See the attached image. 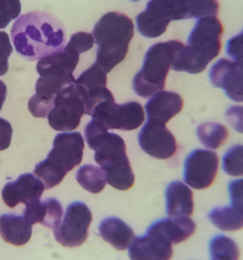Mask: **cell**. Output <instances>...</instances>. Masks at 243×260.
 <instances>
[{
    "label": "cell",
    "instance_id": "cell-1",
    "mask_svg": "<svg viewBox=\"0 0 243 260\" xmlns=\"http://www.w3.org/2000/svg\"><path fill=\"white\" fill-rule=\"evenodd\" d=\"M14 49L28 60H41L65 46L62 24L42 12L19 16L12 28Z\"/></svg>",
    "mask_w": 243,
    "mask_h": 260
},
{
    "label": "cell",
    "instance_id": "cell-2",
    "mask_svg": "<svg viewBox=\"0 0 243 260\" xmlns=\"http://www.w3.org/2000/svg\"><path fill=\"white\" fill-rule=\"evenodd\" d=\"M84 137L89 148L94 151V159L106 176L107 184L117 190L131 189L134 172L126 156V144L119 134L110 133L105 125L92 120L86 125Z\"/></svg>",
    "mask_w": 243,
    "mask_h": 260
},
{
    "label": "cell",
    "instance_id": "cell-3",
    "mask_svg": "<svg viewBox=\"0 0 243 260\" xmlns=\"http://www.w3.org/2000/svg\"><path fill=\"white\" fill-rule=\"evenodd\" d=\"M134 32V23L126 14L110 12L102 16L92 34L98 46L96 64L110 73L126 56Z\"/></svg>",
    "mask_w": 243,
    "mask_h": 260
},
{
    "label": "cell",
    "instance_id": "cell-4",
    "mask_svg": "<svg viewBox=\"0 0 243 260\" xmlns=\"http://www.w3.org/2000/svg\"><path fill=\"white\" fill-rule=\"evenodd\" d=\"M84 138L78 132H61L54 139V144L46 159L34 167V176L44 182L46 189L57 186L66 174L82 162Z\"/></svg>",
    "mask_w": 243,
    "mask_h": 260
},
{
    "label": "cell",
    "instance_id": "cell-5",
    "mask_svg": "<svg viewBox=\"0 0 243 260\" xmlns=\"http://www.w3.org/2000/svg\"><path fill=\"white\" fill-rule=\"evenodd\" d=\"M182 45V42L171 40L167 42H158L148 49L142 69L132 79V89L137 96L147 99L164 89L172 62Z\"/></svg>",
    "mask_w": 243,
    "mask_h": 260
},
{
    "label": "cell",
    "instance_id": "cell-6",
    "mask_svg": "<svg viewBox=\"0 0 243 260\" xmlns=\"http://www.w3.org/2000/svg\"><path fill=\"white\" fill-rule=\"evenodd\" d=\"M86 89L77 82L61 89L47 115L50 126L60 133L77 129L83 115H86Z\"/></svg>",
    "mask_w": 243,
    "mask_h": 260
},
{
    "label": "cell",
    "instance_id": "cell-7",
    "mask_svg": "<svg viewBox=\"0 0 243 260\" xmlns=\"http://www.w3.org/2000/svg\"><path fill=\"white\" fill-rule=\"evenodd\" d=\"M92 120L101 122L107 129L130 132L142 126L145 121V111L139 102L115 104V99L106 100L94 107Z\"/></svg>",
    "mask_w": 243,
    "mask_h": 260
},
{
    "label": "cell",
    "instance_id": "cell-8",
    "mask_svg": "<svg viewBox=\"0 0 243 260\" xmlns=\"http://www.w3.org/2000/svg\"><path fill=\"white\" fill-rule=\"evenodd\" d=\"M92 223V212L83 202L69 204L61 222L54 229V236L59 244L66 247H77L84 244Z\"/></svg>",
    "mask_w": 243,
    "mask_h": 260
},
{
    "label": "cell",
    "instance_id": "cell-9",
    "mask_svg": "<svg viewBox=\"0 0 243 260\" xmlns=\"http://www.w3.org/2000/svg\"><path fill=\"white\" fill-rule=\"evenodd\" d=\"M219 170V157L212 149H194L184 162V181L194 189L212 186Z\"/></svg>",
    "mask_w": 243,
    "mask_h": 260
},
{
    "label": "cell",
    "instance_id": "cell-10",
    "mask_svg": "<svg viewBox=\"0 0 243 260\" xmlns=\"http://www.w3.org/2000/svg\"><path fill=\"white\" fill-rule=\"evenodd\" d=\"M140 148L158 159H168L177 152V141L164 124L148 120L137 134Z\"/></svg>",
    "mask_w": 243,
    "mask_h": 260
},
{
    "label": "cell",
    "instance_id": "cell-11",
    "mask_svg": "<svg viewBox=\"0 0 243 260\" xmlns=\"http://www.w3.org/2000/svg\"><path fill=\"white\" fill-rule=\"evenodd\" d=\"M224 32L222 22L217 16L197 19L187 39V45L204 55L209 61L219 55L222 49V35Z\"/></svg>",
    "mask_w": 243,
    "mask_h": 260
},
{
    "label": "cell",
    "instance_id": "cell-12",
    "mask_svg": "<svg viewBox=\"0 0 243 260\" xmlns=\"http://www.w3.org/2000/svg\"><path fill=\"white\" fill-rule=\"evenodd\" d=\"M210 83L223 89L234 102H243V65L230 59H219L209 71Z\"/></svg>",
    "mask_w": 243,
    "mask_h": 260
},
{
    "label": "cell",
    "instance_id": "cell-13",
    "mask_svg": "<svg viewBox=\"0 0 243 260\" xmlns=\"http://www.w3.org/2000/svg\"><path fill=\"white\" fill-rule=\"evenodd\" d=\"M73 77L42 76L36 83V93L28 101V110L34 117H47L54 105L55 97L61 89L74 83Z\"/></svg>",
    "mask_w": 243,
    "mask_h": 260
},
{
    "label": "cell",
    "instance_id": "cell-14",
    "mask_svg": "<svg viewBox=\"0 0 243 260\" xmlns=\"http://www.w3.org/2000/svg\"><path fill=\"white\" fill-rule=\"evenodd\" d=\"M172 244L162 235L147 230L145 235L135 237L129 246L130 260H171Z\"/></svg>",
    "mask_w": 243,
    "mask_h": 260
},
{
    "label": "cell",
    "instance_id": "cell-15",
    "mask_svg": "<svg viewBox=\"0 0 243 260\" xmlns=\"http://www.w3.org/2000/svg\"><path fill=\"white\" fill-rule=\"evenodd\" d=\"M45 185L33 174H23L3 187L2 198L9 208H14L18 204H28L41 198L45 191Z\"/></svg>",
    "mask_w": 243,
    "mask_h": 260
},
{
    "label": "cell",
    "instance_id": "cell-16",
    "mask_svg": "<svg viewBox=\"0 0 243 260\" xmlns=\"http://www.w3.org/2000/svg\"><path fill=\"white\" fill-rule=\"evenodd\" d=\"M169 18L167 0H150L142 13L136 17V28L147 39L159 37L167 31Z\"/></svg>",
    "mask_w": 243,
    "mask_h": 260
},
{
    "label": "cell",
    "instance_id": "cell-17",
    "mask_svg": "<svg viewBox=\"0 0 243 260\" xmlns=\"http://www.w3.org/2000/svg\"><path fill=\"white\" fill-rule=\"evenodd\" d=\"M80 52L72 45H65L54 54L45 56L37 62V73L42 76L73 77V72L79 62Z\"/></svg>",
    "mask_w": 243,
    "mask_h": 260
},
{
    "label": "cell",
    "instance_id": "cell-18",
    "mask_svg": "<svg viewBox=\"0 0 243 260\" xmlns=\"http://www.w3.org/2000/svg\"><path fill=\"white\" fill-rule=\"evenodd\" d=\"M182 107L184 100L179 93L162 89L149 97L144 111L147 112L148 120L166 125L172 117L181 112Z\"/></svg>",
    "mask_w": 243,
    "mask_h": 260
},
{
    "label": "cell",
    "instance_id": "cell-19",
    "mask_svg": "<svg viewBox=\"0 0 243 260\" xmlns=\"http://www.w3.org/2000/svg\"><path fill=\"white\" fill-rule=\"evenodd\" d=\"M64 217L62 207L60 202L55 198H49L46 201L31 202L26 204L23 212V218L31 226L36 223L44 224L47 229H56Z\"/></svg>",
    "mask_w": 243,
    "mask_h": 260
},
{
    "label": "cell",
    "instance_id": "cell-20",
    "mask_svg": "<svg viewBox=\"0 0 243 260\" xmlns=\"http://www.w3.org/2000/svg\"><path fill=\"white\" fill-rule=\"evenodd\" d=\"M166 212L169 217H190L194 213V194L189 185L172 181L167 185Z\"/></svg>",
    "mask_w": 243,
    "mask_h": 260
},
{
    "label": "cell",
    "instance_id": "cell-21",
    "mask_svg": "<svg viewBox=\"0 0 243 260\" xmlns=\"http://www.w3.org/2000/svg\"><path fill=\"white\" fill-rule=\"evenodd\" d=\"M148 230L162 235L173 245L190 239L196 231V224L190 217H168L153 222Z\"/></svg>",
    "mask_w": 243,
    "mask_h": 260
},
{
    "label": "cell",
    "instance_id": "cell-22",
    "mask_svg": "<svg viewBox=\"0 0 243 260\" xmlns=\"http://www.w3.org/2000/svg\"><path fill=\"white\" fill-rule=\"evenodd\" d=\"M99 236L117 250L129 249L132 242L134 231L129 224L117 217H107L98 226Z\"/></svg>",
    "mask_w": 243,
    "mask_h": 260
},
{
    "label": "cell",
    "instance_id": "cell-23",
    "mask_svg": "<svg viewBox=\"0 0 243 260\" xmlns=\"http://www.w3.org/2000/svg\"><path fill=\"white\" fill-rule=\"evenodd\" d=\"M0 236L8 244L23 246L31 240L32 226L26 222L23 216L6 213L0 216Z\"/></svg>",
    "mask_w": 243,
    "mask_h": 260
},
{
    "label": "cell",
    "instance_id": "cell-24",
    "mask_svg": "<svg viewBox=\"0 0 243 260\" xmlns=\"http://www.w3.org/2000/svg\"><path fill=\"white\" fill-rule=\"evenodd\" d=\"M213 226L224 232H234L243 229V212L229 206L217 207L207 214Z\"/></svg>",
    "mask_w": 243,
    "mask_h": 260
},
{
    "label": "cell",
    "instance_id": "cell-25",
    "mask_svg": "<svg viewBox=\"0 0 243 260\" xmlns=\"http://www.w3.org/2000/svg\"><path fill=\"white\" fill-rule=\"evenodd\" d=\"M196 136L205 148L215 151L228 139V129L219 122L206 121L197 126Z\"/></svg>",
    "mask_w": 243,
    "mask_h": 260
},
{
    "label": "cell",
    "instance_id": "cell-26",
    "mask_svg": "<svg viewBox=\"0 0 243 260\" xmlns=\"http://www.w3.org/2000/svg\"><path fill=\"white\" fill-rule=\"evenodd\" d=\"M77 181L83 189L92 194H98L107 184L106 176L101 167L93 165H83L77 171Z\"/></svg>",
    "mask_w": 243,
    "mask_h": 260
},
{
    "label": "cell",
    "instance_id": "cell-27",
    "mask_svg": "<svg viewBox=\"0 0 243 260\" xmlns=\"http://www.w3.org/2000/svg\"><path fill=\"white\" fill-rule=\"evenodd\" d=\"M210 260H239L237 242L225 235H217L209 242Z\"/></svg>",
    "mask_w": 243,
    "mask_h": 260
},
{
    "label": "cell",
    "instance_id": "cell-28",
    "mask_svg": "<svg viewBox=\"0 0 243 260\" xmlns=\"http://www.w3.org/2000/svg\"><path fill=\"white\" fill-rule=\"evenodd\" d=\"M75 82L79 86L83 87L86 92L105 88L107 84V73L94 62L92 67L84 71L78 78H75Z\"/></svg>",
    "mask_w": 243,
    "mask_h": 260
},
{
    "label": "cell",
    "instance_id": "cell-29",
    "mask_svg": "<svg viewBox=\"0 0 243 260\" xmlns=\"http://www.w3.org/2000/svg\"><path fill=\"white\" fill-rule=\"evenodd\" d=\"M222 169L228 176L243 177V144H235L225 152Z\"/></svg>",
    "mask_w": 243,
    "mask_h": 260
},
{
    "label": "cell",
    "instance_id": "cell-30",
    "mask_svg": "<svg viewBox=\"0 0 243 260\" xmlns=\"http://www.w3.org/2000/svg\"><path fill=\"white\" fill-rule=\"evenodd\" d=\"M187 19H200L204 17L218 16L219 2L218 0H185Z\"/></svg>",
    "mask_w": 243,
    "mask_h": 260
},
{
    "label": "cell",
    "instance_id": "cell-31",
    "mask_svg": "<svg viewBox=\"0 0 243 260\" xmlns=\"http://www.w3.org/2000/svg\"><path fill=\"white\" fill-rule=\"evenodd\" d=\"M21 0H0V31L21 16Z\"/></svg>",
    "mask_w": 243,
    "mask_h": 260
},
{
    "label": "cell",
    "instance_id": "cell-32",
    "mask_svg": "<svg viewBox=\"0 0 243 260\" xmlns=\"http://www.w3.org/2000/svg\"><path fill=\"white\" fill-rule=\"evenodd\" d=\"M225 52L232 61L243 65V32L228 40Z\"/></svg>",
    "mask_w": 243,
    "mask_h": 260
},
{
    "label": "cell",
    "instance_id": "cell-33",
    "mask_svg": "<svg viewBox=\"0 0 243 260\" xmlns=\"http://www.w3.org/2000/svg\"><path fill=\"white\" fill-rule=\"evenodd\" d=\"M12 52H13V46L11 44L9 35L4 31H0V77L8 72V59Z\"/></svg>",
    "mask_w": 243,
    "mask_h": 260
},
{
    "label": "cell",
    "instance_id": "cell-34",
    "mask_svg": "<svg viewBox=\"0 0 243 260\" xmlns=\"http://www.w3.org/2000/svg\"><path fill=\"white\" fill-rule=\"evenodd\" d=\"M67 44L72 45L80 54H83V52L89 51L93 47L94 37L93 35L88 34V32H77V34H74L70 37Z\"/></svg>",
    "mask_w": 243,
    "mask_h": 260
},
{
    "label": "cell",
    "instance_id": "cell-35",
    "mask_svg": "<svg viewBox=\"0 0 243 260\" xmlns=\"http://www.w3.org/2000/svg\"><path fill=\"white\" fill-rule=\"evenodd\" d=\"M230 206L243 212V179H235L228 184Z\"/></svg>",
    "mask_w": 243,
    "mask_h": 260
},
{
    "label": "cell",
    "instance_id": "cell-36",
    "mask_svg": "<svg viewBox=\"0 0 243 260\" xmlns=\"http://www.w3.org/2000/svg\"><path fill=\"white\" fill-rule=\"evenodd\" d=\"M225 119L237 133L243 134V106L240 105L230 106L225 111Z\"/></svg>",
    "mask_w": 243,
    "mask_h": 260
},
{
    "label": "cell",
    "instance_id": "cell-37",
    "mask_svg": "<svg viewBox=\"0 0 243 260\" xmlns=\"http://www.w3.org/2000/svg\"><path fill=\"white\" fill-rule=\"evenodd\" d=\"M12 136H13V127L11 122L0 117V151H6L11 146Z\"/></svg>",
    "mask_w": 243,
    "mask_h": 260
},
{
    "label": "cell",
    "instance_id": "cell-38",
    "mask_svg": "<svg viewBox=\"0 0 243 260\" xmlns=\"http://www.w3.org/2000/svg\"><path fill=\"white\" fill-rule=\"evenodd\" d=\"M7 97V86L3 81H0V110L3 107Z\"/></svg>",
    "mask_w": 243,
    "mask_h": 260
},
{
    "label": "cell",
    "instance_id": "cell-39",
    "mask_svg": "<svg viewBox=\"0 0 243 260\" xmlns=\"http://www.w3.org/2000/svg\"><path fill=\"white\" fill-rule=\"evenodd\" d=\"M130 2H140V0H130Z\"/></svg>",
    "mask_w": 243,
    "mask_h": 260
},
{
    "label": "cell",
    "instance_id": "cell-40",
    "mask_svg": "<svg viewBox=\"0 0 243 260\" xmlns=\"http://www.w3.org/2000/svg\"><path fill=\"white\" fill-rule=\"evenodd\" d=\"M242 32H243V31H242Z\"/></svg>",
    "mask_w": 243,
    "mask_h": 260
}]
</instances>
